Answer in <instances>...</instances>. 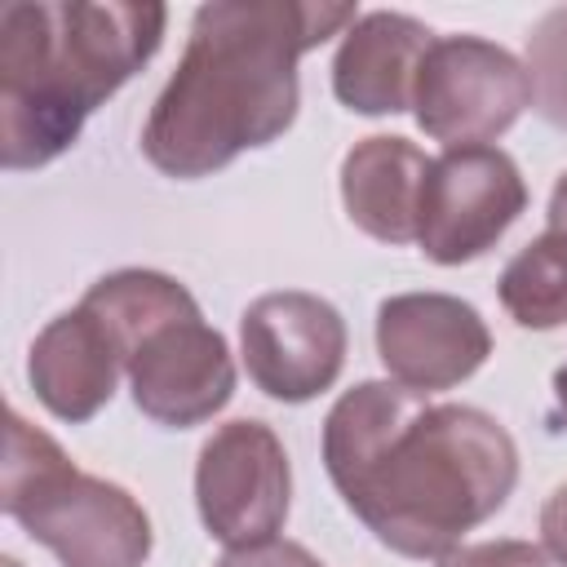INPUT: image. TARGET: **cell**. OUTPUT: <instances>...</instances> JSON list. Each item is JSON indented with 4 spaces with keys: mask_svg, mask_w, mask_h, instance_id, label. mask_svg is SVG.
Wrapping results in <instances>:
<instances>
[{
    "mask_svg": "<svg viewBox=\"0 0 567 567\" xmlns=\"http://www.w3.org/2000/svg\"><path fill=\"white\" fill-rule=\"evenodd\" d=\"M319 447L346 509L403 558H447L518 483L514 434L492 412L430 403L390 377L346 390Z\"/></svg>",
    "mask_w": 567,
    "mask_h": 567,
    "instance_id": "1",
    "label": "cell"
},
{
    "mask_svg": "<svg viewBox=\"0 0 567 567\" xmlns=\"http://www.w3.org/2000/svg\"><path fill=\"white\" fill-rule=\"evenodd\" d=\"M354 18L350 0L199 4L186 53L142 124L151 168L195 182L284 137L301 102L297 62L328 35H346Z\"/></svg>",
    "mask_w": 567,
    "mask_h": 567,
    "instance_id": "2",
    "label": "cell"
},
{
    "mask_svg": "<svg viewBox=\"0 0 567 567\" xmlns=\"http://www.w3.org/2000/svg\"><path fill=\"white\" fill-rule=\"evenodd\" d=\"M159 0H13L0 9V164L44 168L164 44Z\"/></svg>",
    "mask_w": 567,
    "mask_h": 567,
    "instance_id": "3",
    "label": "cell"
},
{
    "mask_svg": "<svg viewBox=\"0 0 567 567\" xmlns=\"http://www.w3.org/2000/svg\"><path fill=\"white\" fill-rule=\"evenodd\" d=\"M80 306H89L115 337L128 394L146 421L164 430H190L230 403V346L199 315L190 288L173 275L124 266L89 284Z\"/></svg>",
    "mask_w": 567,
    "mask_h": 567,
    "instance_id": "4",
    "label": "cell"
},
{
    "mask_svg": "<svg viewBox=\"0 0 567 567\" xmlns=\"http://www.w3.org/2000/svg\"><path fill=\"white\" fill-rule=\"evenodd\" d=\"M0 505L62 567H146L155 545L142 501L111 478L84 474L22 412H9L4 425Z\"/></svg>",
    "mask_w": 567,
    "mask_h": 567,
    "instance_id": "5",
    "label": "cell"
},
{
    "mask_svg": "<svg viewBox=\"0 0 567 567\" xmlns=\"http://www.w3.org/2000/svg\"><path fill=\"white\" fill-rule=\"evenodd\" d=\"M527 106V66L505 44L483 35H434L412 93V115L425 137L443 142V151L492 146Z\"/></svg>",
    "mask_w": 567,
    "mask_h": 567,
    "instance_id": "6",
    "label": "cell"
},
{
    "mask_svg": "<svg viewBox=\"0 0 567 567\" xmlns=\"http://www.w3.org/2000/svg\"><path fill=\"white\" fill-rule=\"evenodd\" d=\"M292 505V465L279 434L239 416L217 425L195 461V509L213 540L226 549L275 540Z\"/></svg>",
    "mask_w": 567,
    "mask_h": 567,
    "instance_id": "7",
    "label": "cell"
},
{
    "mask_svg": "<svg viewBox=\"0 0 567 567\" xmlns=\"http://www.w3.org/2000/svg\"><path fill=\"white\" fill-rule=\"evenodd\" d=\"M527 182L501 146H447L430 159L416 244L434 266H465L523 217Z\"/></svg>",
    "mask_w": 567,
    "mask_h": 567,
    "instance_id": "8",
    "label": "cell"
},
{
    "mask_svg": "<svg viewBox=\"0 0 567 567\" xmlns=\"http://www.w3.org/2000/svg\"><path fill=\"white\" fill-rule=\"evenodd\" d=\"M346 319L319 292H261L239 315V354L248 381L275 403L319 399L346 368Z\"/></svg>",
    "mask_w": 567,
    "mask_h": 567,
    "instance_id": "9",
    "label": "cell"
},
{
    "mask_svg": "<svg viewBox=\"0 0 567 567\" xmlns=\"http://www.w3.org/2000/svg\"><path fill=\"white\" fill-rule=\"evenodd\" d=\"M492 354L483 315L452 292H394L377 306V359L390 381L434 394L470 381Z\"/></svg>",
    "mask_w": 567,
    "mask_h": 567,
    "instance_id": "10",
    "label": "cell"
},
{
    "mask_svg": "<svg viewBox=\"0 0 567 567\" xmlns=\"http://www.w3.org/2000/svg\"><path fill=\"white\" fill-rule=\"evenodd\" d=\"M120 372H124L120 346L89 306L49 319L27 350V381L35 399L44 403L49 416L66 425L93 421L111 403Z\"/></svg>",
    "mask_w": 567,
    "mask_h": 567,
    "instance_id": "11",
    "label": "cell"
},
{
    "mask_svg": "<svg viewBox=\"0 0 567 567\" xmlns=\"http://www.w3.org/2000/svg\"><path fill=\"white\" fill-rule=\"evenodd\" d=\"M434 35L421 18L399 9L359 13L341 35L332 58V93L354 115H399L412 111L416 75Z\"/></svg>",
    "mask_w": 567,
    "mask_h": 567,
    "instance_id": "12",
    "label": "cell"
},
{
    "mask_svg": "<svg viewBox=\"0 0 567 567\" xmlns=\"http://www.w3.org/2000/svg\"><path fill=\"white\" fill-rule=\"evenodd\" d=\"M430 159L416 142L394 133H372L354 142L341 159V204L346 217L377 244H416L421 195Z\"/></svg>",
    "mask_w": 567,
    "mask_h": 567,
    "instance_id": "13",
    "label": "cell"
},
{
    "mask_svg": "<svg viewBox=\"0 0 567 567\" xmlns=\"http://www.w3.org/2000/svg\"><path fill=\"white\" fill-rule=\"evenodd\" d=\"M496 297L527 332L567 328V173L549 190L545 230L505 261Z\"/></svg>",
    "mask_w": 567,
    "mask_h": 567,
    "instance_id": "14",
    "label": "cell"
},
{
    "mask_svg": "<svg viewBox=\"0 0 567 567\" xmlns=\"http://www.w3.org/2000/svg\"><path fill=\"white\" fill-rule=\"evenodd\" d=\"M527 84L545 124L567 133V4H554L527 31Z\"/></svg>",
    "mask_w": 567,
    "mask_h": 567,
    "instance_id": "15",
    "label": "cell"
},
{
    "mask_svg": "<svg viewBox=\"0 0 567 567\" xmlns=\"http://www.w3.org/2000/svg\"><path fill=\"white\" fill-rule=\"evenodd\" d=\"M439 567H549V554L527 540H478L452 549L439 558Z\"/></svg>",
    "mask_w": 567,
    "mask_h": 567,
    "instance_id": "16",
    "label": "cell"
},
{
    "mask_svg": "<svg viewBox=\"0 0 567 567\" xmlns=\"http://www.w3.org/2000/svg\"><path fill=\"white\" fill-rule=\"evenodd\" d=\"M213 567H323L306 545L297 540H261V545H239V549H226Z\"/></svg>",
    "mask_w": 567,
    "mask_h": 567,
    "instance_id": "17",
    "label": "cell"
},
{
    "mask_svg": "<svg viewBox=\"0 0 567 567\" xmlns=\"http://www.w3.org/2000/svg\"><path fill=\"white\" fill-rule=\"evenodd\" d=\"M540 549L549 563L567 567V483H558L540 505Z\"/></svg>",
    "mask_w": 567,
    "mask_h": 567,
    "instance_id": "18",
    "label": "cell"
},
{
    "mask_svg": "<svg viewBox=\"0 0 567 567\" xmlns=\"http://www.w3.org/2000/svg\"><path fill=\"white\" fill-rule=\"evenodd\" d=\"M554 416L567 425V363L554 372Z\"/></svg>",
    "mask_w": 567,
    "mask_h": 567,
    "instance_id": "19",
    "label": "cell"
},
{
    "mask_svg": "<svg viewBox=\"0 0 567 567\" xmlns=\"http://www.w3.org/2000/svg\"><path fill=\"white\" fill-rule=\"evenodd\" d=\"M0 567H22V563L18 558H0Z\"/></svg>",
    "mask_w": 567,
    "mask_h": 567,
    "instance_id": "20",
    "label": "cell"
}]
</instances>
